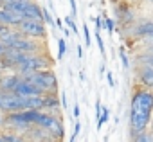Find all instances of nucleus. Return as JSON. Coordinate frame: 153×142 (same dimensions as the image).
<instances>
[{
    "instance_id": "obj_15",
    "label": "nucleus",
    "mask_w": 153,
    "mask_h": 142,
    "mask_svg": "<svg viewBox=\"0 0 153 142\" xmlns=\"http://www.w3.org/2000/svg\"><path fill=\"white\" fill-rule=\"evenodd\" d=\"M131 142H153V133H151V131L140 133V135L133 137V138H131Z\"/></svg>"
},
{
    "instance_id": "obj_13",
    "label": "nucleus",
    "mask_w": 153,
    "mask_h": 142,
    "mask_svg": "<svg viewBox=\"0 0 153 142\" xmlns=\"http://www.w3.org/2000/svg\"><path fill=\"white\" fill-rule=\"evenodd\" d=\"M59 106V99L56 97V94H45L43 95V110H52V113L56 115Z\"/></svg>"
},
{
    "instance_id": "obj_17",
    "label": "nucleus",
    "mask_w": 153,
    "mask_h": 142,
    "mask_svg": "<svg viewBox=\"0 0 153 142\" xmlns=\"http://www.w3.org/2000/svg\"><path fill=\"white\" fill-rule=\"evenodd\" d=\"M2 137H4L6 142H25V138H24L22 135H16V133H6V135H2Z\"/></svg>"
},
{
    "instance_id": "obj_10",
    "label": "nucleus",
    "mask_w": 153,
    "mask_h": 142,
    "mask_svg": "<svg viewBox=\"0 0 153 142\" xmlns=\"http://www.w3.org/2000/svg\"><path fill=\"white\" fill-rule=\"evenodd\" d=\"M20 81V76L18 74H9V76H4L0 78V92H6V94H13L16 85Z\"/></svg>"
},
{
    "instance_id": "obj_19",
    "label": "nucleus",
    "mask_w": 153,
    "mask_h": 142,
    "mask_svg": "<svg viewBox=\"0 0 153 142\" xmlns=\"http://www.w3.org/2000/svg\"><path fill=\"white\" fill-rule=\"evenodd\" d=\"M63 22H65V25H67L74 34H78V33H79V31H78V25H76V22H74V18H72V16H65V18H63Z\"/></svg>"
},
{
    "instance_id": "obj_24",
    "label": "nucleus",
    "mask_w": 153,
    "mask_h": 142,
    "mask_svg": "<svg viewBox=\"0 0 153 142\" xmlns=\"http://www.w3.org/2000/svg\"><path fill=\"white\" fill-rule=\"evenodd\" d=\"M94 22H96V33H99V31L105 27V18H101V16H96V18H94Z\"/></svg>"
},
{
    "instance_id": "obj_23",
    "label": "nucleus",
    "mask_w": 153,
    "mask_h": 142,
    "mask_svg": "<svg viewBox=\"0 0 153 142\" xmlns=\"http://www.w3.org/2000/svg\"><path fill=\"white\" fill-rule=\"evenodd\" d=\"M83 36H85V45L90 47L92 40H90V29H88V25H83Z\"/></svg>"
},
{
    "instance_id": "obj_14",
    "label": "nucleus",
    "mask_w": 153,
    "mask_h": 142,
    "mask_svg": "<svg viewBox=\"0 0 153 142\" xmlns=\"http://www.w3.org/2000/svg\"><path fill=\"white\" fill-rule=\"evenodd\" d=\"M42 11H43V24H45V25H51V27L54 29V25H56V20L52 18L51 11H49L47 7H42Z\"/></svg>"
},
{
    "instance_id": "obj_5",
    "label": "nucleus",
    "mask_w": 153,
    "mask_h": 142,
    "mask_svg": "<svg viewBox=\"0 0 153 142\" xmlns=\"http://www.w3.org/2000/svg\"><path fill=\"white\" fill-rule=\"evenodd\" d=\"M18 31L24 34V36H31V38H45L47 34V29H45V24L43 22H38V20H24L18 27Z\"/></svg>"
},
{
    "instance_id": "obj_18",
    "label": "nucleus",
    "mask_w": 153,
    "mask_h": 142,
    "mask_svg": "<svg viewBox=\"0 0 153 142\" xmlns=\"http://www.w3.org/2000/svg\"><path fill=\"white\" fill-rule=\"evenodd\" d=\"M108 117H110V110H108L106 106H103V113H101V119L97 121V129H101V126H105V124H106Z\"/></svg>"
},
{
    "instance_id": "obj_35",
    "label": "nucleus",
    "mask_w": 153,
    "mask_h": 142,
    "mask_svg": "<svg viewBox=\"0 0 153 142\" xmlns=\"http://www.w3.org/2000/svg\"><path fill=\"white\" fill-rule=\"evenodd\" d=\"M63 33H65V36L68 38V34H70V29H68V27H65V29H63Z\"/></svg>"
},
{
    "instance_id": "obj_4",
    "label": "nucleus",
    "mask_w": 153,
    "mask_h": 142,
    "mask_svg": "<svg viewBox=\"0 0 153 142\" xmlns=\"http://www.w3.org/2000/svg\"><path fill=\"white\" fill-rule=\"evenodd\" d=\"M27 108V97H20L16 94H6L0 92V112L4 113H16L25 112Z\"/></svg>"
},
{
    "instance_id": "obj_12",
    "label": "nucleus",
    "mask_w": 153,
    "mask_h": 142,
    "mask_svg": "<svg viewBox=\"0 0 153 142\" xmlns=\"http://www.w3.org/2000/svg\"><path fill=\"white\" fill-rule=\"evenodd\" d=\"M135 63H137V67H149V68H153V50H142V52H139L137 56H135Z\"/></svg>"
},
{
    "instance_id": "obj_38",
    "label": "nucleus",
    "mask_w": 153,
    "mask_h": 142,
    "mask_svg": "<svg viewBox=\"0 0 153 142\" xmlns=\"http://www.w3.org/2000/svg\"><path fill=\"white\" fill-rule=\"evenodd\" d=\"M0 142H6V140H4V137H2V135H0Z\"/></svg>"
},
{
    "instance_id": "obj_11",
    "label": "nucleus",
    "mask_w": 153,
    "mask_h": 142,
    "mask_svg": "<svg viewBox=\"0 0 153 142\" xmlns=\"http://www.w3.org/2000/svg\"><path fill=\"white\" fill-rule=\"evenodd\" d=\"M22 18H24V20H38V22H43V11H42V7H40L38 4L31 2V4L24 9Z\"/></svg>"
},
{
    "instance_id": "obj_16",
    "label": "nucleus",
    "mask_w": 153,
    "mask_h": 142,
    "mask_svg": "<svg viewBox=\"0 0 153 142\" xmlns=\"http://www.w3.org/2000/svg\"><path fill=\"white\" fill-rule=\"evenodd\" d=\"M67 54V41L65 38H59L58 40V59H63Z\"/></svg>"
},
{
    "instance_id": "obj_40",
    "label": "nucleus",
    "mask_w": 153,
    "mask_h": 142,
    "mask_svg": "<svg viewBox=\"0 0 153 142\" xmlns=\"http://www.w3.org/2000/svg\"><path fill=\"white\" fill-rule=\"evenodd\" d=\"M146 2H153V0H146Z\"/></svg>"
},
{
    "instance_id": "obj_29",
    "label": "nucleus",
    "mask_w": 153,
    "mask_h": 142,
    "mask_svg": "<svg viewBox=\"0 0 153 142\" xmlns=\"http://www.w3.org/2000/svg\"><path fill=\"white\" fill-rule=\"evenodd\" d=\"M72 113H74V119H76V121L79 119V113H81V112H79V104H78V103L74 104V112H72Z\"/></svg>"
},
{
    "instance_id": "obj_6",
    "label": "nucleus",
    "mask_w": 153,
    "mask_h": 142,
    "mask_svg": "<svg viewBox=\"0 0 153 142\" xmlns=\"http://www.w3.org/2000/svg\"><path fill=\"white\" fill-rule=\"evenodd\" d=\"M13 94L20 95V97H36V95H43V94L40 92V88H38L36 85H33L27 78H20V81H18V85H16V88H15Z\"/></svg>"
},
{
    "instance_id": "obj_39",
    "label": "nucleus",
    "mask_w": 153,
    "mask_h": 142,
    "mask_svg": "<svg viewBox=\"0 0 153 142\" xmlns=\"http://www.w3.org/2000/svg\"><path fill=\"white\" fill-rule=\"evenodd\" d=\"M126 2H135V0H126Z\"/></svg>"
},
{
    "instance_id": "obj_34",
    "label": "nucleus",
    "mask_w": 153,
    "mask_h": 142,
    "mask_svg": "<svg viewBox=\"0 0 153 142\" xmlns=\"http://www.w3.org/2000/svg\"><path fill=\"white\" fill-rule=\"evenodd\" d=\"M99 72H101V76L106 72V67H105V63H101V68H99Z\"/></svg>"
},
{
    "instance_id": "obj_21",
    "label": "nucleus",
    "mask_w": 153,
    "mask_h": 142,
    "mask_svg": "<svg viewBox=\"0 0 153 142\" xmlns=\"http://www.w3.org/2000/svg\"><path fill=\"white\" fill-rule=\"evenodd\" d=\"M140 43H142V47H144V49L153 50V34H149V36L142 38V40H140Z\"/></svg>"
},
{
    "instance_id": "obj_9",
    "label": "nucleus",
    "mask_w": 153,
    "mask_h": 142,
    "mask_svg": "<svg viewBox=\"0 0 153 142\" xmlns=\"http://www.w3.org/2000/svg\"><path fill=\"white\" fill-rule=\"evenodd\" d=\"M137 83L140 88L153 90V68L149 67H137Z\"/></svg>"
},
{
    "instance_id": "obj_30",
    "label": "nucleus",
    "mask_w": 153,
    "mask_h": 142,
    "mask_svg": "<svg viewBox=\"0 0 153 142\" xmlns=\"http://www.w3.org/2000/svg\"><path fill=\"white\" fill-rule=\"evenodd\" d=\"M6 52H7V47H6L2 41H0V59H2V58L6 56Z\"/></svg>"
},
{
    "instance_id": "obj_7",
    "label": "nucleus",
    "mask_w": 153,
    "mask_h": 142,
    "mask_svg": "<svg viewBox=\"0 0 153 142\" xmlns=\"http://www.w3.org/2000/svg\"><path fill=\"white\" fill-rule=\"evenodd\" d=\"M149 34H153V20H139L133 25H130V36L137 40H142Z\"/></svg>"
},
{
    "instance_id": "obj_22",
    "label": "nucleus",
    "mask_w": 153,
    "mask_h": 142,
    "mask_svg": "<svg viewBox=\"0 0 153 142\" xmlns=\"http://www.w3.org/2000/svg\"><path fill=\"white\" fill-rule=\"evenodd\" d=\"M119 58H121V61H123V67H124V68H130V59H128V54H126V50H124V49H121Z\"/></svg>"
},
{
    "instance_id": "obj_36",
    "label": "nucleus",
    "mask_w": 153,
    "mask_h": 142,
    "mask_svg": "<svg viewBox=\"0 0 153 142\" xmlns=\"http://www.w3.org/2000/svg\"><path fill=\"white\" fill-rule=\"evenodd\" d=\"M76 138H78V137H74V135H72V137H70V140H68V142H76Z\"/></svg>"
},
{
    "instance_id": "obj_32",
    "label": "nucleus",
    "mask_w": 153,
    "mask_h": 142,
    "mask_svg": "<svg viewBox=\"0 0 153 142\" xmlns=\"http://www.w3.org/2000/svg\"><path fill=\"white\" fill-rule=\"evenodd\" d=\"M83 56H85V54H83V47H81V45H78V58H79V59H83Z\"/></svg>"
},
{
    "instance_id": "obj_2",
    "label": "nucleus",
    "mask_w": 153,
    "mask_h": 142,
    "mask_svg": "<svg viewBox=\"0 0 153 142\" xmlns=\"http://www.w3.org/2000/svg\"><path fill=\"white\" fill-rule=\"evenodd\" d=\"M49 67H51V61H49L43 54H31V56L16 68V72H18L20 78H27V76H31V74L49 70Z\"/></svg>"
},
{
    "instance_id": "obj_25",
    "label": "nucleus",
    "mask_w": 153,
    "mask_h": 142,
    "mask_svg": "<svg viewBox=\"0 0 153 142\" xmlns=\"http://www.w3.org/2000/svg\"><path fill=\"white\" fill-rule=\"evenodd\" d=\"M96 40H97L99 50H101V54H103V58H105V41H103V38H101V34H99V33H96Z\"/></svg>"
},
{
    "instance_id": "obj_33",
    "label": "nucleus",
    "mask_w": 153,
    "mask_h": 142,
    "mask_svg": "<svg viewBox=\"0 0 153 142\" xmlns=\"http://www.w3.org/2000/svg\"><path fill=\"white\" fill-rule=\"evenodd\" d=\"M61 104H63V106L67 108V94H65V92L61 94Z\"/></svg>"
},
{
    "instance_id": "obj_20",
    "label": "nucleus",
    "mask_w": 153,
    "mask_h": 142,
    "mask_svg": "<svg viewBox=\"0 0 153 142\" xmlns=\"http://www.w3.org/2000/svg\"><path fill=\"white\" fill-rule=\"evenodd\" d=\"M103 18H105V29L108 31V34H112V33L115 31V22H114L112 18H108V16H105V15H103Z\"/></svg>"
},
{
    "instance_id": "obj_1",
    "label": "nucleus",
    "mask_w": 153,
    "mask_h": 142,
    "mask_svg": "<svg viewBox=\"0 0 153 142\" xmlns=\"http://www.w3.org/2000/svg\"><path fill=\"white\" fill-rule=\"evenodd\" d=\"M153 119V90L137 87L130 99V138L149 131Z\"/></svg>"
},
{
    "instance_id": "obj_31",
    "label": "nucleus",
    "mask_w": 153,
    "mask_h": 142,
    "mask_svg": "<svg viewBox=\"0 0 153 142\" xmlns=\"http://www.w3.org/2000/svg\"><path fill=\"white\" fill-rule=\"evenodd\" d=\"M63 24H65V22H63L61 18H56V27H58V29H61V31H63V29H65V27H63Z\"/></svg>"
},
{
    "instance_id": "obj_8",
    "label": "nucleus",
    "mask_w": 153,
    "mask_h": 142,
    "mask_svg": "<svg viewBox=\"0 0 153 142\" xmlns=\"http://www.w3.org/2000/svg\"><path fill=\"white\" fill-rule=\"evenodd\" d=\"M4 124H11V128H15V129H31L33 128V124H29L27 122V119H25V115H24V112H16V113H7L6 117H4Z\"/></svg>"
},
{
    "instance_id": "obj_28",
    "label": "nucleus",
    "mask_w": 153,
    "mask_h": 142,
    "mask_svg": "<svg viewBox=\"0 0 153 142\" xmlns=\"http://www.w3.org/2000/svg\"><path fill=\"white\" fill-rule=\"evenodd\" d=\"M106 81H108V85H110L112 88L115 87V81H114V74H112V72H106Z\"/></svg>"
},
{
    "instance_id": "obj_37",
    "label": "nucleus",
    "mask_w": 153,
    "mask_h": 142,
    "mask_svg": "<svg viewBox=\"0 0 153 142\" xmlns=\"http://www.w3.org/2000/svg\"><path fill=\"white\" fill-rule=\"evenodd\" d=\"M149 131L153 133V119H151V124H149Z\"/></svg>"
},
{
    "instance_id": "obj_27",
    "label": "nucleus",
    "mask_w": 153,
    "mask_h": 142,
    "mask_svg": "<svg viewBox=\"0 0 153 142\" xmlns=\"http://www.w3.org/2000/svg\"><path fill=\"white\" fill-rule=\"evenodd\" d=\"M70 2V11H72V15L70 16H76V13H78V6H76V0H68Z\"/></svg>"
},
{
    "instance_id": "obj_3",
    "label": "nucleus",
    "mask_w": 153,
    "mask_h": 142,
    "mask_svg": "<svg viewBox=\"0 0 153 142\" xmlns=\"http://www.w3.org/2000/svg\"><path fill=\"white\" fill-rule=\"evenodd\" d=\"M27 79L33 85H36L43 95L45 94H54L56 88H58V79H56V76H54L52 70H43V72L31 74V76H27Z\"/></svg>"
},
{
    "instance_id": "obj_26",
    "label": "nucleus",
    "mask_w": 153,
    "mask_h": 142,
    "mask_svg": "<svg viewBox=\"0 0 153 142\" xmlns=\"http://www.w3.org/2000/svg\"><path fill=\"white\" fill-rule=\"evenodd\" d=\"M79 131H81V122H79V121H76V122H74V133H72V135H74V137H78Z\"/></svg>"
}]
</instances>
